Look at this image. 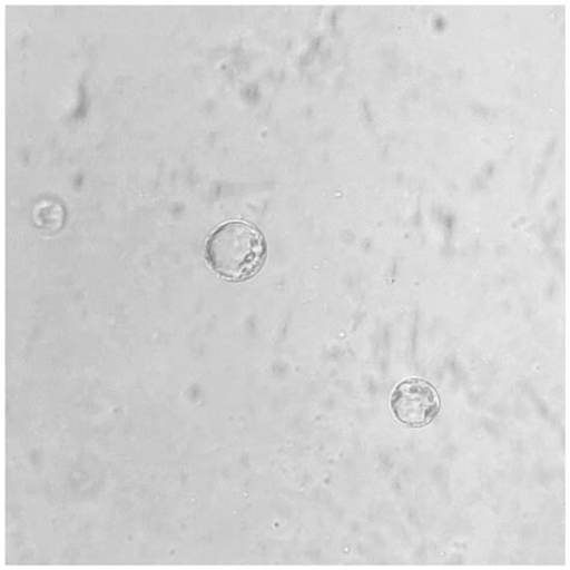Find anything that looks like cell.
I'll list each match as a JSON object with an SVG mask.
<instances>
[{
  "label": "cell",
  "mask_w": 570,
  "mask_h": 570,
  "mask_svg": "<svg viewBox=\"0 0 570 570\" xmlns=\"http://www.w3.org/2000/svg\"><path fill=\"white\" fill-rule=\"evenodd\" d=\"M399 422L412 429L430 425L441 412L438 390L430 383L411 379L400 383L390 400Z\"/></svg>",
  "instance_id": "obj_2"
},
{
  "label": "cell",
  "mask_w": 570,
  "mask_h": 570,
  "mask_svg": "<svg viewBox=\"0 0 570 570\" xmlns=\"http://www.w3.org/2000/svg\"><path fill=\"white\" fill-rule=\"evenodd\" d=\"M206 261L214 272L230 282H244L259 273L266 258L263 233L245 222L220 225L209 235Z\"/></svg>",
  "instance_id": "obj_1"
}]
</instances>
